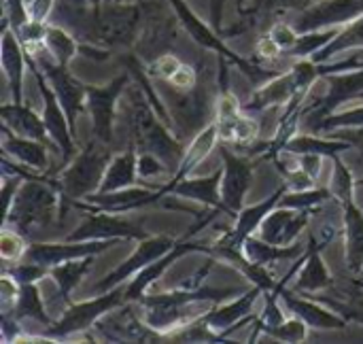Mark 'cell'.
Instances as JSON below:
<instances>
[{
    "instance_id": "obj_40",
    "label": "cell",
    "mask_w": 363,
    "mask_h": 344,
    "mask_svg": "<svg viewBox=\"0 0 363 344\" xmlns=\"http://www.w3.org/2000/svg\"><path fill=\"white\" fill-rule=\"evenodd\" d=\"M357 126H363V106L340 111V113H332V115L323 117L321 121H317L313 128L330 132V130H338V128H357Z\"/></svg>"
},
{
    "instance_id": "obj_8",
    "label": "cell",
    "mask_w": 363,
    "mask_h": 344,
    "mask_svg": "<svg viewBox=\"0 0 363 344\" xmlns=\"http://www.w3.org/2000/svg\"><path fill=\"white\" fill-rule=\"evenodd\" d=\"M125 302V287L119 285L106 294H98V298L89 300V302H70L68 311L60 317V321H55L53 326H49L47 332V340L53 338H66L70 334L77 332H85L89 330L102 315H106L108 311L121 306Z\"/></svg>"
},
{
    "instance_id": "obj_23",
    "label": "cell",
    "mask_w": 363,
    "mask_h": 344,
    "mask_svg": "<svg viewBox=\"0 0 363 344\" xmlns=\"http://www.w3.org/2000/svg\"><path fill=\"white\" fill-rule=\"evenodd\" d=\"M26 66H28L26 49H23L19 36L15 34V30L4 19V28H2V70H4L6 81H9L13 102H17V104H21V96H23V70H26Z\"/></svg>"
},
{
    "instance_id": "obj_26",
    "label": "cell",
    "mask_w": 363,
    "mask_h": 344,
    "mask_svg": "<svg viewBox=\"0 0 363 344\" xmlns=\"http://www.w3.org/2000/svg\"><path fill=\"white\" fill-rule=\"evenodd\" d=\"M294 94H296V79H294V72L287 70V72L270 79L268 83H264L259 89H255L251 100L242 106V111L245 113H262L270 106L289 102L294 98Z\"/></svg>"
},
{
    "instance_id": "obj_59",
    "label": "cell",
    "mask_w": 363,
    "mask_h": 344,
    "mask_svg": "<svg viewBox=\"0 0 363 344\" xmlns=\"http://www.w3.org/2000/svg\"><path fill=\"white\" fill-rule=\"evenodd\" d=\"M357 187H363V179L362 181H357Z\"/></svg>"
},
{
    "instance_id": "obj_48",
    "label": "cell",
    "mask_w": 363,
    "mask_h": 344,
    "mask_svg": "<svg viewBox=\"0 0 363 344\" xmlns=\"http://www.w3.org/2000/svg\"><path fill=\"white\" fill-rule=\"evenodd\" d=\"M270 36H272V38L279 43V47L287 53V51L296 45V40H298L300 32H298L294 26H289V23H277V26H272Z\"/></svg>"
},
{
    "instance_id": "obj_45",
    "label": "cell",
    "mask_w": 363,
    "mask_h": 344,
    "mask_svg": "<svg viewBox=\"0 0 363 344\" xmlns=\"http://www.w3.org/2000/svg\"><path fill=\"white\" fill-rule=\"evenodd\" d=\"M166 172V164L160 155L151 151H140L138 153V179H155Z\"/></svg>"
},
{
    "instance_id": "obj_31",
    "label": "cell",
    "mask_w": 363,
    "mask_h": 344,
    "mask_svg": "<svg viewBox=\"0 0 363 344\" xmlns=\"http://www.w3.org/2000/svg\"><path fill=\"white\" fill-rule=\"evenodd\" d=\"M353 145L349 140L342 138H319V136H291L281 151H287L291 155H304V153H315V155H323V157H336L338 153L349 151Z\"/></svg>"
},
{
    "instance_id": "obj_28",
    "label": "cell",
    "mask_w": 363,
    "mask_h": 344,
    "mask_svg": "<svg viewBox=\"0 0 363 344\" xmlns=\"http://www.w3.org/2000/svg\"><path fill=\"white\" fill-rule=\"evenodd\" d=\"M345 217V243H347V266L353 274L363 272V211L351 200L342 204Z\"/></svg>"
},
{
    "instance_id": "obj_58",
    "label": "cell",
    "mask_w": 363,
    "mask_h": 344,
    "mask_svg": "<svg viewBox=\"0 0 363 344\" xmlns=\"http://www.w3.org/2000/svg\"><path fill=\"white\" fill-rule=\"evenodd\" d=\"M357 100H363V91H359V96H357Z\"/></svg>"
},
{
    "instance_id": "obj_41",
    "label": "cell",
    "mask_w": 363,
    "mask_h": 344,
    "mask_svg": "<svg viewBox=\"0 0 363 344\" xmlns=\"http://www.w3.org/2000/svg\"><path fill=\"white\" fill-rule=\"evenodd\" d=\"M266 334H270L274 340H281V343H304V340L308 338V326H306L302 319L294 317V319H289V321L285 319L281 326L268 330Z\"/></svg>"
},
{
    "instance_id": "obj_19",
    "label": "cell",
    "mask_w": 363,
    "mask_h": 344,
    "mask_svg": "<svg viewBox=\"0 0 363 344\" xmlns=\"http://www.w3.org/2000/svg\"><path fill=\"white\" fill-rule=\"evenodd\" d=\"M194 251H211V253H213V249H208V247H204V245H198V243H189V240L177 243L164 257L155 260L153 264L145 266L138 274H134L132 283L125 285V302H136V300H140V298L145 296V292L149 289V285L155 283V281H157V279H160V277H162L179 257H183V255H187V253H194Z\"/></svg>"
},
{
    "instance_id": "obj_56",
    "label": "cell",
    "mask_w": 363,
    "mask_h": 344,
    "mask_svg": "<svg viewBox=\"0 0 363 344\" xmlns=\"http://www.w3.org/2000/svg\"><path fill=\"white\" fill-rule=\"evenodd\" d=\"M238 2V9H242V4H245V0H236Z\"/></svg>"
},
{
    "instance_id": "obj_52",
    "label": "cell",
    "mask_w": 363,
    "mask_h": 344,
    "mask_svg": "<svg viewBox=\"0 0 363 344\" xmlns=\"http://www.w3.org/2000/svg\"><path fill=\"white\" fill-rule=\"evenodd\" d=\"M330 138H342V140H349L353 147H359L363 149V126L357 128H338V130H330L328 132Z\"/></svg>"
},
{
    "instance_id": "obj_37",
    "label": "cell",
    "mask_w": 363,
    "mask_h": 344,
    "mask_svg": "<svg viewBox=\"0 0 363 344\" xmlns=\"http://www.w3.org/2000/svg\"><path fill=\"white\" fill-rule=\"evenodd\" d=\"M342 28H325V30H313V32H302L296 40V45L287 51L289 57L294 60H306L319 53L323 47H328L340 32Z\"/></svg>"
},
{
    "instance_id": "obj_18",
    "label": "cell",
    "mask_w": 363,
    "mask_h": 344,
    "mask_svg": "<svg viewBox=\"0 0 363 344\" xmlns=\"http://www.w3.org/2000/svg\"><path fill=\"white\" fill-rule=\"evenodd\" d=\"M311 221V211L277 206L262 221L257 236L277 247H291Z\"/></svg>"
},
{
    "instance_id": "obj_47",
    "label": "cell",
    "mask_w": 363,
    "mask_h": 344,
    "mask_svg": "<svg viewBox=\"0 0 363 344\" xmlns=\"http://www.w3.org/2000/svg\"><path fill=\"white\" fill-rule=\"evenodd\" d=\"M181 66H183V62H181L179 57H174V55H162V57H157V60L153 62V66L149 68V74L168 81Z\"/></svg>"
},
{
    "instance_id": "obj_30",
    "label": "cell",
    "mask_w": 363,
    "mask_h": 344,
    "mask_svg": "<svg viewBox=\"0 0 363 344\" xmlns=\"http://www.w3.org/2000/svg\"><path fill=\"white\" fill-rule=\"evenodd\" d=\"M217 138H219V128H217V123L204 126V128L196 134V138L191 140V145L187 147L183 160L179 162V170L174 172V177H172L170 183L183 181V179H185V177H187V174H189V172H191V170L211 153V149L215 147Z\"/></svg>"
},
{
    "instance_id": "obj_20",
    "label": "cell",
    "mask_w": 363,
    "mask_h": 344,
    "mask_svg": "<svg viewBox=\"0 0 363 344\" xmlns=\"http://www.w3.org/2000/svg\"><path fill=\"white\" fill-rule=\"evenodd\" d=\"M262 294H264V292L255 285V287L249 289L245 296H240V298H236V300H232V302H228V304H223V306H219V309L208 311V313L202 317V321H204L213 332H217L219 338L223 340L225 334H232L236 328H240L245 321H249L251 311H253V304H255V300H257Z\"/></svg>"
},
{
    "instance_id": "obj_15",
    "label": "cell",
    "mask_w": 363,
    "mask_h": 344,
    "mask_svg": "<svg viewBox=\"0 0 363 344\" xmlns=\"http://www.w3.org/2000/svg\"><path fill=\"white\" fill-rule=\"evenodd\" d=\"M119 240H83V243H34L26 251V260L53 268L57 264L70 262V260H81V257H91L96 253H102L111 249Z\"/></svg>"
},
{
    "instance_id": "obj_21",
    "label": "cell",
    "mask_w": 363,
    "mask_h": 344,
    "mask_svg": "<svg viewBox=\"0 0 363 344\" xmlns=\"http://www.w3.org/2000/svg\"><path fill=\"white\" fill-rule=\"evenodd\" d=\"M281 300H283V306L289 311L291 317H298L302 319L308 328H315V330H342L347 326V319L332 311L330 306H323V302H313L308 298H298L294 294H289L287 289L281 292Z\"/></svg>"
},
{
    "instance_id": "obj_12",
    "label": "cell",
    "mask_w": 363,
    "mask_h": 344,
    "mask_svg": "<svg viewBox=\"0 0 363 344\" xmlns=\"http://www.w3.org/2000/svg\"><path fill=\"white\" fill-rule=\"evenodd\" d=\"M223 157V179H221V200L225 206V215L236 217L242 211L245 196L251 187L253 179V162L232 153L225 145L219 147Z\"/></svg>"
},
{
    "instance_id": "obj_50",
    "label": "cell",
    "mask_w": 363,
    "mask_h": 344,
    "mask_svg": "<svg viewBox=\"0 0 363 344\" xmlns=\"http://www.w3.org/2000/svg\"><path fill=\"white\" fill-rule=\"evenodd\" d=\"M168 83H170V87H174V89H179V91H189V89L196 87L198 77H196V70H194L191 66L183 64V66L168 79Z\"/></svg>"
},
{
    "instance_id": "obj_49",
    "label": "cell",
    "mask_w": 363,
    "mask_h": 344,
    "mask_svg": "<svg viewBox=\"0 0 363 344\" xmlns=\"http://www.w3.org/2000/svg\"><path fill=\"white\" fill-rule=\"evenodd\" d=\"M315 300H319L325 306H330L332 311L340 313L347 321H355V323H362L363 326V304H342V302L338 304V302H334L330 298H315Z\"/></svg>"
},
{
    "instance_id": "obj_32",
    "label": "cell",
    "mask_w": 363,
    "mask_h": 344,
    "mask_svg": "<svg viewBox=\"0 0 363 344\" xmlns=\"http://www.w3.org/2000/svg\"><path fill=\"white\" fill-rule=\"evenodd\" d=\"M355 49H363V15H359L357 19H353L351 23L342 26V30L338 32V36H336L328 47H323L319 53H315V55L308 57V60L321 64V62L332 60V57L338 55V53L355 51Z\"/></svg>"
},
{
    "instance_id": "obj_11",
    "label": "cell",
    "mask_w": 363,
    "mask_h": 344,
    "mask_svg": "<svg viewBox=\"0 0 363 344\" xmlns=\"http://www.w3.org/2000/svg\"><path fill=\"white\" fill-rule=\"evenodd\" d=\"M130 83V74L115 77L108 85L104 87H94L87 85V111L94 123V132L98 140L111 143L113 140V121H115V104Z\"/></svg>"
},
{
    "instance_id": "obj_4",
    "label": "cell",
    "mask_w": 363,
    "mask_h": 344,
    "mask_svg": "<svg viewBox=\"0 0 363 344\" xmlns=\"http://www.w3.org/2000/svg\"><path fill=\"white\" fill-rule=\"evenodd\" d=\"M168 2L172 4L174 13H177V17L181 19V23H183V28L187 30V34H189L200 47L211 49V51H215L221 60H228V62L236 64L253 83H262V85H264V83H268L270 79H274V77L281 74V72H277V70L262 68V66H257L255 62H249V60L240 57L238 53H234V51L221 40L219 32H215L213 28H208V26L191 11V6H189L185 0H168Z\"/></svg>"
},
{
    "instance_id": "obj_17",
    "label": "cell",
    "mask_w": 363,
    "mask_h": 344,
    "mask_svg": "<svg viewBox=\"0 0 363 344\" xmlns=\"http://www.w3.org/2000/svg\"><path fill=\"white\" fill-rule=\"evenodd\" d=\"M330 89L323 98L313 100L304 113L313 115V126L317 121H321L323 117L332 115L340 104L353 100L359 96V91H363V68L359 70H351V72H338V74H328L325 77Z\"/></svg>"
},
{
    "instance_id": "obj_10",
    "label": "cell",
    "mask_w": 363,
    "mask_h": 344,
    "mask_svg": "<svg viewBox=\"0 0 363 344\" xmlns=\"http://www.w3.org/2000/svg\"><path fill=\"white\" fill-rule=\"evenodd\" d=\"M359 15H363V0H321L313 6H306L296 19L294 28L300 34L325 28H342Z\"/></svg>"
},
{
    "instance_id": "obj_54",
    "label": "cell",
    "mask_w": 363,
    "mask_h": 344,
    "mask_svg": "<svg viewBox=\"0 0 363 344\" xmlns=\"http://www.w3.org/2000/svg\"><path fill=\"white\" fill-rule=\"evenodd\" d=\"M51 6H53V0H28L30 17L38 19V21H47V17L51 13Z\"/></svg>"
},
{
    "instance_id": "obj_22",
    "label": "cell",
    "mask_w": 363,
    "mask_h": 344,
    "mask_svg": "<svg viewBox=\"0 0 363 344\" xmlns=\"http://www.w3.org/2000/svg\"><path fill=\"white\" fill-rule=\"evenodd\" d=\"M221 179H223V170H215L211 177H204V179H187L185 177L179 183L164 185L162 189H164V194L194 200L208 209H217V211L225 213V206L221 200Z\"/></svg>"
},
{
    "instance_id": "obj_35",
    "label": "cell",
    "mask_w": 363,
    "mask_h": 344,
    "mask_svg": "<svg viewBox=\"0 0 363 344\" xmlns=\"http://www.w3.org/2000/svg\"><path fill=\"white\" fill-rule=\"evenodd\" d=\"M89 266H91V257H81V260H70V262H64V264H57V266L51 268L49 279L55 281L62 298L66 300V304L72 302L70 300V294L81 283V279L87 274Z\"/></svg>"
},
{
    "instance_id": "obj_25",
    "label": "cell",
    "mask_w": 363,
    "mask_h": 344,
    "mask_svg": "<svg viewBox=\"0 0 363 344\" xmlns=\"http://www.w3.org/2000/svg\"><path fill=\"white\" fill-rule=\"evenodd\" d=\"M0 117H2V123L13 130L15 134L19 136H26V138H34V140H40L45 145H49L51 136L47 132V126H45V119L43 115H36L32 109L23 106V104H2L0 106Z\"/></svg>"
},
{
    "instance_id": "obj_43",
    "label": "cell",
    "mask_w": 363,
    "mask_h": 344,
    "mask_svg": "<svg viewBox=\"0 0 363 344\" xmlns=\"http://www.w3.org/2000/svg\"><path fill=\"white\" fill-rule=\"evenodd\" d=\"M4 274L13 277L19 285H26V283H38V281L47 279L51 274V268L30 262V264H21V266L4 268Z\"/></svg>"
},
{
    "instance_id": "obj_42",
    "label": "cell",
    "mask_w": 363,
    "mask_h": 344,
    "mask_svg": "<svg viewBox=\"0 0 363 344\" xmlns=\"http://www.w3.org/2000/svg\"><path fill=\"white\" fill-rule=\"evenodd\" d=\"M28 247L23 243V234L17 230H9L4 228L2 236H0V255L4 262H17L26 255Z\"/></svg>"
},
{
    "instance_id": "obj_1",
    "label": "cell",
    "mask_w": 363,
    "mask_h": 344,
    "mask_svg": "<svg viewBox=\"0 0 363 344\" xmlns=\"http://www.w3.org/2000/svg\"><path fill=\"white\" fill-rule=\"evenodd\" d=\"M238 298V289H213V287H198V289H177L172 294L162 296H143L138 302L145 306V323L149 330L157 334H172L181 326L196 321V317H204V313H194L191 309L200 302H223Z\"/></svg>"
},
{
    "instance_id": "obj_44",
    "label": "cell",
    "mask_w": 363,
    "mask_h": 344,
    "mask_svg": "<svg viewBox=\"0 0 363 344\" xmlns=\"http://www.w3.org/2000/svg\"><path fill=\"white\" fill-rule=\"evenodd\" d=\"M4 19L15 32L21 30L32 19L28 11V0H4Z\"/></svg>"
},
{
    "instance_id": "obj_9",
    "label": "cell",
    "mask_w": 363,
    "mask_h": 344,
    "mask_svg": "<svg viewBox=\"0 0 363 344\" xmlns=\"http://www.w3.org/2000/svg\"><path fill=\"white\" fill-rule=\"evenodd\" d=\"M177 243L170 238V236H147L140 240V245L136 247V251L119 266L115 268L113 272H108L96 287L94 292L96 294H106L115 287H119L123 281L132 279L134 274H138L145 266L153 264L155 260L164 257Z\"/></svg>"
},
{
    "instance_id": "obj_36",
    "label": "cell",
    "mask_w": 363,
    "mask_h": 344,
    "mask_svg": "<svg viewBox=\"0 0 363 344\" xmlns=\"http://www.w3.org/2000/svg\"><path fill=\"white\" fill-rule=\"evenodd\" d=\"M43 45L45 49L49 51V55L62 64V66H68V62L81 53V45L60 26H51L47 23V30H45V38H43Z\"/></svg>"
},
{
    "instance_id": "obj_7",
    "label": "cell",
    "mask_w": 363,
    "mask_h": 344,
    "mask_svg": "<svg viewBox=\"0 0 363 344\" xmlns=\"http://www.w3.org/2000/svg\"><path fill=\"white\" fill-rule=\"evenodd\" d=\"M26 51L34 55L38 68L47 77V81L53 87V91L57 94V100L62 102V106H64V111L68 115L70 128L74 132L77 130V117H79V113H83V109L87 104V85H83L81 81H77L68 72V66L57 64L49 55V51L45 49V45H36L32 49H26Z\"/></svg>"
},
{
    "instance_id": "obj_38",
    "label": "cell",
    "mask_w": 363,
    "mask_h": 344,
    "mask_svg": "<svg viewBox=\"0 0 363 344\" xmlns=\"http://www.w3.org/2000/svg\"><path fill=\"white\" fill-rule=\"evenodd\" d=\"M334 160V172H332V181H330V192L338 202H351L357 189V181L353 179L351 170L347 168V164L336 155Z\"/></svg>"
},
{
    "instance_id": "obj_39",
    "label": "cell",
    "mask_w": 363,
    "mask_h": 344,
    "mask_svg": "<svg viewBox=\"0 0 363 344\" xmlns=\"http://www.w3.org/2000/svg\"><path fill=\"white\" fill-rule=\"evenodd\" d=\"M328 198H332L330 187L328 189H302V192H285V196L281 198L279 206H287V209H298V211H313L315 206H319L321 202H325Z\"/></svg>"
},
{
    "instance_id": "obj_24",
    "label": "cell",
    "mask_w": 363,
    "mask_h": 344,
    "mask_svg": "<svg viewBox=\"0 0 363 344\" xmlns=\"http://www.w3.org/2000/svg\"><path fill=\"white\" fill-rule=\"evenodd\" d=\"M2 149L4 155H11L15 162H19L26 170L43 172L49 166L47 157V145L34 138H26L2 126Z\"/></svg>"
},
{
    "instance_id": "obj_13",
    "label": "cell",
    "mask_w": 363,
    "mask_h": 344,
    "mask_svg": "<svg viewBox=\"0 0 363 344\" xmlns=\"http://www.w3.org/2000/svg\"><path fill=\"white\" fill-rule=\"evenodd\" d=\"M143 240L147 238V232H143L138 226L117 217V213H91L66 240L70 243H83V240Z\"/></svg>"
},
{
    "instance_id": "obj_53",
    "label": "cell",
    "mask_w": 363,
    "mask_h": 344,
    "mask_svg": "<svg viewBox=\"0 0 363 344\" xmlns=\"http://www.w3.org/2000/svg\"><path fill=\"white\" fill-rule=\"evenodd\" d=\"M298 164L300 168L311 174L315 181L319 179L321 174V168H323V155H315V153H304V155H298Z\"/></svg>"
},
{
    "instance_id": "obj_34",
    "label": "cell",
    "mask_w": 363,
    "mask_h": 344,
    "mask_svg": "<svg viewBox=\"0 0 363 344\" xmlns=\"http://www.w3.org/2000/svg\"><path fill=\"white\" fill-rule=\"evenodd\" d=\"M9 315V313H6ZM17 321H23V319H34L38 321L40 326H53L51 317L47 315L45 311V304L40 300V292L34 283H26V285H19V298H17V304L11 313Z\"/></svg>"
},
{
    "instance_id": "obj_27",
    "label": "cell",
    "mask_w": 363,
    "mask_h": 344,
    "mask_svg": "<svg viewBox=\"0 0 363 344\" xmlns=\"http://www.w3.org/2000/svg\"><path fill=\"white\" fill-rule=\"evenodd\" d=\"M325 245L319 243L317 238L311 236L308 247H306V262L304 268H300V277L296 281V289L302 294H313L319 289H325L332 285V274L321 257V249Z\"/></svg>"
},
{
    "instance_id": "obj_14",
    "label": "cell",
    "mask_w": 363,
    "mask_h": 344,
    "mask_svg": "<svg viewBox=\"0 0 363 344\" xmlns=\"http://www.w3.org/2000/svg\"><path fill=\"white\" fill-rule=\"evenodd\" d=\"M287 192V183L283 187H279L270 198H266L264 202L255 204V206H249V209H242L238 215H236V223L234 228L217 240L213 253H219V251H242V245L249 236H253V232L259 230L262 221L266 219V215L270 211H274L279 204H281V198L285 196Z\"/></svg>"
},
{
    "instance_id": "obj_51",
    "label": "cell",
    "mask_w": 363,
    "mask_h": 344,
    "mask_svg": "<svg viewBox=\"0 0 363 344\" xmlns=\"http://www.w3.org/2000/svg\"><path fill=\"white\" fill-rule=\"evenodd\" d=\"M281 53H285L281 47H279V43L270 36V32L268 34H264L259 40H257V55L259 57H264V60H277V57H281Z\"/></svg>"
},
{
    "instance_id": "obj_3",
    "label": "cell",
    "mask_w": 363,
    "mask_h": 344,
    "mask_svg": "<svg viewBox=\"0 0 363 344\" xmlns=\"http://www.w3.org/2000/svg\"><path fill=\"white\" fill-rule=\"evenodd\" d=\"M111 160L113 157L106 149V143H89L66 164L62 174L55 179L60 194L70 200H83L89 194H96L102 185Z\"/></svg>"
},
{
    "instance_id": "obj_33",
    "label": "cell",
    "mask_w": 363,
    "mask_h": 344,
    "mask_svg": "<svg viewBox=\"0 0 363 344\" xmlns=\"http://www.w3.org/2000/svg\"><path fill=\"white\" fill-rule=\"evenodd\" d=\"M242 253L247 260L255 262V264H272V262H279V260H287V257H296L302 253V247L300 245H291V247H277V245H270L266 243L264 238L259 236H249L242 245Z\"/></svg>"
},
{
    "instance_id": "obj_55",
    "label": "cell",
    "mask_w": 363,
    "mask_h": 344,
    "mask_svg": "<svg viewBox=\"0 0 363 344\" xmlns=\"http://www.w3.org/2000/svg\"><path fill=\"white\" fill-rule=\"evenodd\" d=\"M111 2H115V4H123V2H128V0H111Z\"/></svg>"
},
{
    "instance_id": "obj_5",
    "label": "cell",
    "mask_w": 363,
    "mask_h": 344,
    "mask_svg": "<svg viewBox=\"0 0 363 344\" xmlns=\"http://www.w3.org/2000/svg\"><path fill=\"white\" fill-rule=\"evenodd\" d=\"M143 89L136 91L134 98V134L140 151H151L160 155L164 162H181L185 151L183 147L170 136L166 126L162 123L160 115L153 111L149 100L143 98Z\"/></svg>"
},
{
    "instance_id": "obj_2",
    "label": "cell",
    "mask_w": 363,
    "mask_h": 344,
    "mask_svg": "<svg viewBox=\"0 0 363 344\" xmlns=\"http://www.w3.org/2000/svg\"><path fill=\"white\" fill-rule=\"evenodd\" d=\"M57 185L47 183L38 177H28L21 181L11 209L4 213V226H13V230L23 236L32 226L49 223L55 215L57 206Z\"/></svg>"
},
{
    "instance_id": "obj_57",
    "label": "cell",
    "mask_w": 363,
    "mask_h": 344,
    "mask_svg": "<svg viewBox=\"0 0 363 344\" xmlns=\"http://www.w3.org/2000/svg\"><path fill=\"white\" fill-rule=\"evenodd\" d=\"M77 4H83V2H87V0H74Z\"/></svg>"
},
{
    "instance_id": "obj_46",
    "label": "cell",
    "mask_w": 363,
    "mask_h": 344,
    "mask_svg": "<svg viewBox=\"0 0 363 344\" xmlns=\"http://www.w3.org/2000/svg\"><path fill=\"white\" fill-rule=\"evenodd\" d=\"M255 136H257V123L249 115H240L232 126V140L240 145H249L251 140H255Z\"/></svg>"
},
{
    "instance_id": "obj_16",
    "label": "cell",
    "mask_w": 363,
    "mask_h": 344,
    "mask_svg": "<svg viewBox=\"0 0 363 344\" xmlns=\"http://www.w3.org/2000/svg\"><path fill=\"white\" fill-rule=\"evenodd\" d=\"M164 189H143V187H125V189H119V192H106V194H89L85 198V202L81 200H74V206L85 211V213H98V211H104V213H128L132 209H140L145 204H151V202H157L160 198H164Z\"/></svg>"
},
{
    "instance_id": "obj_29",
    "label": "cell",
    "mask_w": 363,
    "mask_h": 344,
    "mask_svg": "<svg viewBox=\"0 0 363 344\" xmlns=\"http://www.w3.org/2000/svg\"><path fill=\"white\" fill-rule=\"evenodd\" d=\"M136 179H138V155L134 149H128L111 160L98 192L106 194V192H119L125 187H134Z\"/></svg>"
},
{
    "instance_id": "obj_6",
    "label": "cell",
    "mask_w": 363,
    "mask_h": 344,
    "mask_svg": "<svg viewBox=\"0 0 363 344\" xmlns=\"http://www.w3.org/2000/svg\"><path fill=\"white\" fill-rule=\"evenodd\" d=\"M26 49V47H23ZM26 62H28V68L32 70V74L36 77V85L40 89V96H43V119H45V126H47V132L51 136V143H55V147L62 151V162L68 164L79 151H77V145H74V132L70 128V121H68V115L62 106V102L57 100V94L53 91V87L49 85L47 77L43 74V70L38 68L36 60L32 53L26 51Z\"/></svg>"
}]
</instances>
